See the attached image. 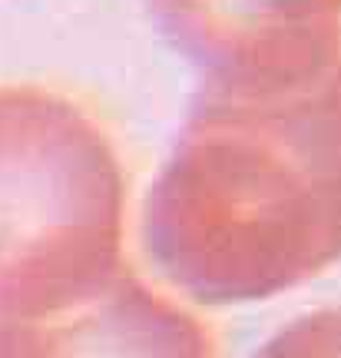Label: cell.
Here are the masks:
<instances>
[{
	"label": "cell",
	"instance_id": "cell-3",
	"mask_svg": "<svg viewBox=\"0 0 341 358\" xmlns=\"http://www.w3.org/2000/svg\"><path fill=\"white\" fill-rule=\"evenodd\" d=\"M0 358H219L209 322L123 266L34 315H0Z\"/></svg>",
	"mask_w": 341,
	"mask_h": 358
},
{
	"label": "cell",
	"instance_id": "cell-2",
	"mask_svg": "<svg viewBox=\"0 0 341 358\" xmlns=\"http://www.w3.org/2000/svg\"><path fill=\"white\" fill-rule=\"evenodd\" d=\"M126 176L113 136L47 87H0V315L96 289L123 262Z\"/></svg>",
	"mask_w": 341,
	"mask_h": 358
},
{
	"label": "cell",
	"instance_id": "cell-1",
	"mask_svg": "<svg viewBox=\"0 0 341 358\" xmlns=\"http://www.w3.org/2000/svg\"><path fill=\"white\" fill-rule=\"evenodd\" d=\"M163 279L203 306L298 289L341 259V50L203 70L143 206Z\"/></svg>",
	"mask_w": 341,
	"mask_h": 358
},
{
	"label": "cell",
	"instance_id": "cell-5",
	"mask_svg": "<svg viewBox=\"0 0 341 358\" xmlns=\"http://www.w3.org/2000/svg\"><path fill=\"white\" fill-rule=\"evenodd\" d=\"M252 358H341V306L291 319Z\"/></svg>",
	"mask_w": 341,
	"mask_h": 358
},
{
	"label": "cell",
	"instance_id": "cell-4",
	"mask_svg": "<svg viewBox=\"0 0 341 358\" xmlns=\"http://www.w3.org/2000/svg\"><path fill=\"white\" fill-rule=\"evenodd\" d=\"M166 37L203 70L341 50V0H146Z\"/></svg>",
	"mask_w": 341,
	"mask_h": 358
}]
</instances>
